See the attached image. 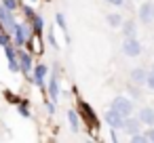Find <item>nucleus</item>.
Returning <instances> with one entry per match:
<instances>
[{"mask_svg":"<svg viewBox=\"0 0 154 143\" xmlns=\"http://www.w3.org/2000/svg\"><path fill=\"white\" fill-rule=\"evenodd\" d=\"M30 21H32V30H34V32H42V30H45V19H42L40 13H36Z\"/></svg>","mask_w":154,"mask_h":143,"instance_id":"nucleus-16","label":"nucleus"},{"mask_svg":"<svg viewBox=\"0 0 154 143\" xmlns=\"http://www.w3.org/2000/svg\"><path fill=\"white\" fill-rule=\"evenodd\" d=\"M122 34H125V38H133L135 36V23H133V19L122 21Z\"/></svg>","mask_w":154,"mask_h":143,"instance_id":"nucleus-14","label":"nucleus"},{"mask_svg":"<svg viewBox=\"0 0 154 143\" xmlns=\"http://www.w3.org/2000/svg\"><path fill=\"white\" fill-rule=\"evenodd\" d=\"M112 109H116L118 114H122L125 118H129V116L133 114V101H131L129 97H114Z\"/></svg>","mask_w":154,"mask_h":143,"instance_id":"nucleus-3","label":"nucleus"},{"mask_svg":"<svg viewBox=\"0 0 154 143\" xmlns=\"http://www.w3.org/2000/svg\"><path fill=\"white\" fill-rule=\"evenodd\" d=\"M13 13H15V11H11L9 7L0 4V23H2L5 30L11 32V34H15V28H17V21H15V15H13Z\"/></svg>","mask_w":154,"mask_h":143,"instance_id":"nucleus-2","label":"nucleus"},{"mask_svg":"<svg viewBox=\"0 0 154 143\" xmlns=\"http://www.w3.org/2000/svg\"><path fill=\"white\" fill-rule=\"evenodd\" d=\"M55 21H57L59 30H61V32L68 36V23H66V19H63V15H61V13H57V15H55Z\"/></svg>","mask_w":154,"mask_h":143,"instance_id":"nucleus-18","label":"nucleus"},{"mask_svg":"<svg viewBox=\"0 0 154 143\" xmlns=\"http://www.w3.org/2000/svg\"><path fill=\"white\" fill-rule=\"evenodd\" d=\"M30 2H32V4H36V2H38V0H30Z\"/></svg>","mask_w":154,"mask_h":143,"instance_id":"nucleus-28","label":"nucleus"},{"mask_svg":"<svg viewBox=\"0 0 154 143\" xmlns=\"http://www.w3.org/2000/svg\"><path fill=\"white\" fill-rule=\"evenodd\" d=\"M103 118H106V122L110 124V128H116V130H118V128H125V120H127V118H125L122 114H118L116 109H108Z\"/></svg>","mask_w":154,"mask_h":143,"instance_id":"nucleus-7","label":"nucleus"},{"mask_svg":"<svg viewBox=\"0 0 154 143\" xmlns=\"http://www.w3.org/2000/svg\"><path fill=\"white\" fill-rule=\"evenodd\" d=\"M45 107H47V114H49V116H53V114H55V101H53V99H51V101H47V103H45Z\"/></svg>","mask_w":154,"mask_h":143,"instance_id":"nucleus-22","label":"nucleus"},{"mask_svg":"<svg viewBox=\"0 0 154 143\" xmlns=\"http://www.w3.org/2000/svg\"><path fill=\"white\" fill-rule=\"evenodd\" d=\"M68 120H70L72 130H74V133H78V130H80V118H78V114H76L74 109H70V112H68Z\"/></svg>","mask_w":154,"mask_h":143,"instance_id":"nucleus-15","label":"nucleus"},{"mask_svg":"<svg viewBox=\"0 0 154 143\" xmlns=\"http://www.w3.org/2000/svg\"><path fill=\"white\" fill-rule=\"evenodd\" d=\"M45 2H51V0H45Z\"/></svg>","mask_w":154,"mask_h":143,"instance_id":"nucleus-30","label":"nucleus"},{"mask_svg":"<svg viewBox=\"0 0 154 143\" xmlns=\"http://www.w3.org/2000/svg\"><path fill=\"white\" fill-rule=\"evenodd\" d=\"M122 53L127 55V57H139L141 55V44H139V40L133 36V38H125V42H122Z\"/></svg>","mask_w":154,"mask_h":143,"instance_id":"nucleus-5","label":"nucleus"},{"mask_svg":"<svg viewBox=\"0 0 154 143\" xmlns=\"http://www.w3.org/2000/svg\"><path fill=\"white\" fill-rule=\"evenodd\" d=\"M146 84H148V88H150V91H154V72H150V74H148Z\"/></svg>","mask_w":154,"mask_h":143,"instance_id":"nucleus-24","label":"nucleus"},{"mask_svg":"<svg viewBox=\"0 0 154 143\" xmlns=\"http://www.w3.org/2000/svg\"><path fill=\"white\" fill-rule=\"evenodd\" d=\"M21 11H23V15H26L28 19H32V17L36 15V11L32 9V4H21Z\"/></svg>","mask_w":154,"mask_h":143,"instance_id":"nucleus-19","label":"nucleus"},{"mask_svg":"<svg viewBox=\"0 0 154 143\" xmlns=\"http://www.w3.org/2000/svg\"><path fill=\"white\" fill-rule=\"evenodd\" d=\"M139 118H141V122L146 126H154V109L152 107H143L139 112Z\"/></svg>","mask_w":154,"mask_h":143,"instance_id":"nucleus-13","label":"nucleus"},{"mask_svg":"<svg viewBox=\"0 0 154 143\" xmlns=\"http://www.w3.org/2000/svg\"><path fill=\"white\" fill-rule=\"evenodd\" d=\"M106 21H108L112 28H118V25H122V17H120L118 13H110V15L106 17Z\"/></svg>","mask_w":154,"mask_h":143,"instance_id":"nucleus-17","label":"nucleus"},{"mask_svg":"<svg viewBox=\"0 0 154 143\" xmlns=\"http://www.w3.org/2000/svg\"><path fill=\"white\" fill-rule=\"evenodd\" d=\"M112 141H118V135H116V128H112V135H110Z\"/></svg>","mask_w":154,"mask_h":143,"instance_id":"nucleus-27","label":"nucleus"},{"mask_svg":"<svg viewBox=\"0 0 154 143\" xmlns=\"http://www.w3.org/2000/svg\"><path fill=\"white\" fill-rule=\"evenodd\" d=\"M49 74V65L47 63H36L34 65V72H32V76H30V80L36 84V86H45V76Z\"/></svg>","mask_w":154,"mask_h":143,"instance_id":"nucleus-6","label":"nucleus"},{"mask_svg":"<svg viewBox=\"0 0 154 143\" xmlns=\"http://www.w3.org/2000/svg\"><path fill=\"white\" fill-rule=\"evenodd\" d=\"M108 4H112V7H122L125 4V0H106Z\"/></svg>","mask_w":154,"mask_h":143,"instance_id":"nucleus-25","label":"nucleus"},{"mask_svg":"<svg viewBox=\"0 0 154 143\" xmlns=\"http://www.w3.org/2000/svg\"><path fill=\"white\" fill-rule=\"evenodd\" d=\"M139 21L146 25L154 23V2H143L139 7Z\"/></svg>","mask_w":154,"mask_h":143,"instance_id":"nucleus-8","label":"nucleus"},{"mask_svg":"<svg viewBox=\"0 0 154 143\" xmlns=\"http://www.w3.org/2000/svg\"><path fill=\"white\" fill-rule=\"evenodd\" d=\"M30 36H32V28H30L28 23H17V28H15V34H13V38H15V44H17V46H23V44L30 40Z\"/></svg>","mask_w":154,"mask_h":143,"instance_id":"nucleus-4","label":"nucleus"},{"mask_svg":"<svg viewBox=\"0 0 154 143\" xmlns=\"http://www.w3.org/2000/svg\"><path fill=\"white\" fill-rule=\"evenodd\" d=\"M150 72H154V65H152V67H150Z\"/></svg>","mask_w":154,"mask_h":143,"instance_id":"nucleus-29","label":"nucleus"},{"mask_svg":"<svg viewBox=\"0 0 154 143\" xmlns=\"http://www.w3.org/2000/svg\"><path fill=\"white\" fill-rule=\"evenodd\" d=\"M131 80H133V84H146L148 72H146L143 67H135V70L131 72Z\"/></svg>","mask_w":154,"mask_h":143,"instance_id":"nucleus-12","label":"nucleus"},{"mask_svg":"<svg viewBox=\"0 0 154 143\" xmlns=\"http://www.w3.org/2000/svg\"><path fill=\"white\" fill-rule=\"evenodd\" d=\"M19 114H21L23 118H30V116H32V114H30V109H28V101L19 103Z\"/></svg>","mask_w":154,"mask_h":143,"instance_id":"nucleus-21","label":"nucleus"},{"mask_svg":"<svg viewBox=\"0 0 154 143\" xmlns=\"http://www.w3.org/2000/svg\"><path fill=\"white\" fill-rule=\"evenodd\" d=\"M143 133H146L148 141H154V126H152V128H148V130H143Z\"/></svg>","mask_w":154,"mask_h":143,"instance_id":"nucleus-26","label":"nucleus"},{"mask_svg":"<svg viewBox=\"0 0 154 143\" xmlns=\"http://www.w3.org/2000/svg\"><path fill=\"white\" fill-rule=\"evenodd\" d=\"M141 124H143V122H141V118H139V116H137V118H131V116H129V118L125 120V130H127L129 135L139 133V130H141Z\"/></svg>","mask_w":154,"mask_h":143,"instance_id":"nucleus-11","label":"nucleus"},{"mask_svg":"<svg viewBox=\"0 0 154 143\" xmlns=\"http://www.w3.org/2000/svg\"><path fill=\"white\" fill-rule=\"evenodd\" d=\"M49 42H51V46L53 49H59V44H57V40H55V36H53V30L49 28Z\"/></svg>","mask_w":154,"mask_h":143,"instance_id":"nucleus-23","label":"nucleus"},{"mask_svg":"<svg viewBox=\"0 0 154 143\" xmlns=\"http://www.w3.org/2000/svg\"><path fill=\"white\" fill-rule=\"evenodd\" d=\"M19 63H21V72L30 78L32 76V53H26V51H19Z\"/></svg>","mask_w":154,"mask_h":143,"instance_id":"nucleus-9","label":"nucleus"},{"mask_svg":"<svg viewBox=\"0 0 154 143\" xmlns=\"http://www.w3.org/2000/svg\"><path fill=\"white\" fill-rule=\"evenodd\" d=\"M57 67H53V76L49 78V97L57 103L59 101V80H57Z\"/></svg>","mask_w":154,"mask_h":143,"instance_id":"nucleus-10","label":"nucleus"},{"mask_svg":"<svg viewBox=\"0 0 154 143\" xmlns=\"http://www.w3.org/2000/svg\"><path fill=\"white\" fill-rule=\"evenodd\" d=\"M2 4H5V7H9L11 11H17V9H21V7H19V0H2Z\"/></svg>","mask_w":154,"mask_h":143,"instance_id":"nucleus-20","label":"nucleus"},{"mask_svg":"<svg viewBox=\"0 0 154 143\" xmlns=\"http://www.w3.org/2000/svg\"><path fill=\"white\" fill-rule=\"evenodd\" d=\"M78 109H80V116H82V122L91 128V130H95L97 126H99V120H97V116H95V112H93V107L89 105V103H85V101H78Z\"/></svg>","mask_w":154,"mask_h":143,"instance_id":"nucleus-1","label":"nucleus"}]
</instances>
